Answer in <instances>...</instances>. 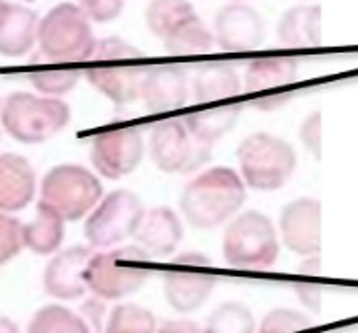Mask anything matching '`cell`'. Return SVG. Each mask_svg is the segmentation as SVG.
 Instances as JSON below:
<instances>
[{"label": "cell", "instance_id": "20", "mask_svg": "<svg viewBox=\"0 0 358 333\" xmlns=\"http://www.w3.org/2000/svg\"><path fill=\"white\" fill-rule=\"evenodd\" d=\"M37 14L34 10L6 4L0 6V53L6 57L26 55L37 37Z\"/></svg>", "mask_w": 358, "mask_h": 333}, {"label": "cell", "instance_id": "14", "mask_svg": "<svg viewBox=\"0 0 358 333\" xmlns=\"http://www.w3.org/2000/svg\"><path fill=\"white\" fill-rule=\"evenodd\" d=\"M265 39V20L250 4L234 2L220 8L215 20V41L224 51H253Z\"/></svg>", "mask_w": 358, "mask_h": 333}, {"label": "cell", "instance_id": "39", "mask_svg": "<svg viewBox=\"0 0 358 333\" xmlns=\"http://www.w3.org/2000/svg\"><path fill=\"white\" fill-rule=\"evenodd\" d=\"M0 6H2V2H0Z\"/></svg>", "mask_w": 358, "mask_h": 333}, {"label": "cell", "instance_id": "26", "mask_svg": "<svg viewBox=\"0 0 358 333\" xmlns=\"http://www.w3.org/2000/svg\"><path fill=\"white\" fill-rule=\"evenodd\" d=\"M31 66L27 71L29 82L36 86L37 90L47 96H61L71 92L78 80L82 72L74 66H66L63 63H55L45 59L43 55L37 53L31 59Z\"/></svg>", "mask_w": 358, "mask_h": 333}, {"label": "cell", "instance_id": "28", "mask_svg": "<svg viewBox=\"0 0 358 333\" xmlns=\"http://www.w3.org/2000/svg\"><path fill=\"white\" fill-rule=\"evenodd\" d=\"M156 318L138 304H119L111 310L103 333H156Z\"/></svg>", "mask_w": 358, "mask_h": 333}, {"label": "cell", "instance_id": "7", "mask_svg": "<svg viewBox=\"0 0 358 333\" xmlns=\"http://www.w3.org/2000/svg\"><path fill=\"white\" fill-rule=\"evenodd\" d=\"M222 255L236 269H267L278 257L277 230L257 211L240 215L226 228Z\"/></svg>", "mask_w": 358, "mask_h": 333}, {"label": "cell", "instance_id": "25", "mask_svg": "<svg viewBox=\"0 0 358 333\" xmlns=\"http://www.w3.org/2000/svg\"><path fill=\"white\" fill-rule=\"evenodd\" d=\"M63 218L39 201L36 220L24 226V246L37 255H49L59 250V246L63 243Z\"/></svg>", "mask_w": 358, "mask_h": 333}, {"label": "cell", "instance_id": "32", "mask_svg": "<svg viewBox=\"0 0 358 333\" xmlns=\"http://www.w3.org/2000/svg\"><path fill=\"white\" fill-rule=\"evenodd\" d=\"M80 8L94 22H111L123 12V2H84Z\"/></svg>", "mask_w": 358, "mask_h": 333}, {"label": "cell", "instance_id": "37", "mask_svg": "<svg viewBox=\"0 0 358 333\" xmlns=\"http://www.w3.org/2000/svg\"><path fill=\"white\" fill-rule=\"evenodd\" d=\"M0 333H20V330H18V325L14 324L12 320L0 316Z\"/></svg>", "mask_w": 358, "mask_h": 333}, {"label": "cell", "instance_id": "1", "mask_svg": "<svg viewBox=\"0 0 358 333\" xmlns=\"http://www.w3.org/2000/svg\"><path fill=\"white\" fill-rule=\"evenodd\" d=\"M245 183L232 168H213L187 183L181 193V211L195 228H216L242 207Z\"/></svg>", "mask_w": 358, "mask_h": 333}, {"label": "cell", "instance_id": "27", "mask_svg": "<svg viewBox=\"0 0 358 333\" xmlns=\"http://www.w3.org/2000/svg\"><path fill=\"white\" fill-rule=\"evenodd\" d=\"M27 333H92L84 318L57 304L43 306L27 325Z\"/></svg>", "mask_w": 358, "mask_h": 333}, {"label": "cell", "instance_id": "33", "mask_svg": "<svg viewBox=\"0 0 358 333\" xmlns=\"http://www.w3.org/2000/svg\"><path fill=\"white\" fill-rule=\"evenodd\" d=\"M320 131H322V115L320 113H313V115L306 119L302 131H300V136H302L304 144L317 158L322 154V135H320Z\"/></svg>", "mask_w": 358, "mask_h": 333}, {"label": "cell", "instance_id": "8", "mask_svg": "<svg viewBox=\"0 0 358 333\" xmlns=\"http://www.w3.org/2000/svg\"><path fill=\"white\" fill-rule=\"evenodd\" d=\"M146 26L176 55L206 53L215 36L189 2H152L146 12Z\"/></svg>", "mask_w": 358, "mask_h": 333}, {"label": "cell", "instance_id": "19", "mask_svg": "<svg viewBox=\"0 0 358 333\" xmlns=\"http://www.w3.org/2000/svg\"><path fill=\"white\" fill-rule=\"evenodd\" d=\"M134 238L148 255H168L181 242L183 226L171 208L156 207L144 215Z\"/></svg>", "mask_w": 358, "mask_h": 333}, {"label": "cell", "instance_id": "21", "mask_svg": "<svg viewBox=\"0 0 358 333\" xmlns=\"http://www.w3.org/2000/svg\"><path fill=\"white\" fill-rule=\"evenodd\" d=\"M277 34L285 45H317L322 41V10L317 6L290 8L278 22Z\"/></svg>", "mask_w": 358, "mask_h": 333}, {"label": "cell", "instance_id": "11", "mask_svg": "<svg viewBox=\"0 0 358 333\" xmlns=\"http://www.w3.org/2000/svg\"><path fill=\"white\" fill-rule=\"evenodd\" d=\"M143 201L127 190L109 193L88 216L84 234L92 248H111L136 234L144 218Z\"/></svg>", "mask_w": 358, "mask_h": 333}, {"label": "cell", "instance_id": "23", "mask_svg": "<svg viewBox=\"0 0 358 333\" xmlns=\"http://www.w3.org/2000/svg\"><path fill=\"white\" fill-rule=\"evenodd\" d=\"M298 61L292 57H265L251 61L245 71V92L257 94L287 86L296 80Z\"/></svg>", "mask_w": 358, "mask_h": 333}, {"label": "cell", "instance_id": "4", "mask_svg": "<svg viewBox=\"0 0 358 333\" xmlns=\"http://www.w3.org/2000/svg\"><path fill=\"white\" fill-rule=\"evenodd\" d=\"M150 255L141 246H127L92 255L84 281L94 297L117 300L129 297L143 287L150 269Z\"/></svg>", "mask_w": 358, "mask_h": 333}, {"label": "cell", "instance_id": "38", "mask_svg": "<svg viewBox=\"0 0 358 333\" xmlns=\"http://www.w3.org/2000/svg\"><path fill=\"white\" fill-rule=\"evenodd\" d=\"M308 333H315V332H308Z\"/></svg>", "mask_w": 358, "mask_h": 333}, {"label": "cell", "instance_id": "17", "mask_svg": "<svg viewBox=\"0 0 358 333\" xmlns=\"http://www.w3.org/2000/svg\"><path fill=\"white\" fill-rule=\"evenodd\" d=\"M92 255H94L92 248H86V246H74L57 253L45 269V290L51 297L61 298V300L80 298L88 288L84 281V273Z\"/></svg>", "mask_w": 358, "mask_h": 333}, {"label": "cell", "instance_id": "29", "mask_svg": "<svg viewBox=\"0 0 358 333\" xmlns=\"http://www.w3.org/2000/svg\"><path fill=\"white\" fill-rule=\"evenodd\" d=\"M205 333H255V320L250 308L240 302H228L216 308L206 320Z\"/></svg>", "mask_w": 358, "mask_h": 333}, {"label": "cell", "instance_id": "22", "mask_svg": "<svg viewBox=\"0 0 358 333\" xmlns=\"http://www.w3.org/2000/svg\"><path fill=\"white\" fill-rule=\"evenodd\" d=\"M242 88L238 72L226 63H206L193 78V99L208 104L224 98H234Z\"/></svg>", "mask_w": 358, "mask_h": 333}, {"label": "cell", "instance_id": "15", "mask_svg": "<svg viewBox=\"0 0 358 333\" xmlns=\"http://www.w3.org/2000/svg\"><path fill=\"white\" fill-rule=\"evenodd\" d=\"M280 232L290 252L313 255L322 248V205L313 199H298L280 213Z\"/></svg>", "mask_w": 358, "mask_h": 333}, {"label": "cell", "instance_id": "2", "mask_svg": "<svg viewBox=\"0 0 358 333\" xmlns=\"http://www.w3.org/2000/svg\"><path fill=\"white\" fill-rule=\"evenodd\" d=\"M144 53L138 47L119 37H106L98 41L92 55V64L86 69V80L108 96L117 106H125L141 98V84L148 66L138 64Z\"/></svg>", "mask_w": 358, "mask_h": 333}, {"label": "cell", "instance_id": "13", "mask_svg": "<svg viewBox=\"0 0 358 333\" xmlns=\"http://www.w3.org/2000/svg\"><path fill=\"white\" fill-rule=\"evenodd\" d=\"M144 154L143 133L138 127H119L101 131L92 141V164L109 180H119L141 164Z\"/></svg>", "mask_w": 358, "mask_h": 333}, {"label": "cell", "instance_id": "3", "mask_svg": "<svg viewBox=\"0 0 358 333\" xmlns=\"http://www.w3.org/2000/svg\"><path fill=\"white\" fill-rule=\"evenodd\" d=\"M39 53L55 63L90 61L98 41L94 39L90 18L76 4L55 6L37 27Z\"/></svg>", "mask_w": 358, "mask_h": 333}, {"label": "cell", "instance_id": "34", "mask_svg": "<svg viewBox=\"0 0 358 333\" xmlns=\"http://www.w3.org/2000/svg\"><path fill=\"white\" fill-rule=\"evenodd\" d=\"M103 302H101V298H92V300H88L86 304H84V308H82V312H84V322L88 324L90 332H99L103 333L106 332V327H103Z\"/></svg>", "mask_w": 358, "mask_h": 333}, {"label": "cell", "instance_id": "5", "mask_svg": "<svg viewBox=\"0 0 358 333\" xmlns=\"http://www.w3.org/2000/svg\"><path fill=\"white\" fill-rule=\"evenodd\" d=\"M71 119V108L63 99L37 98L27 92H14L2 106V125L16 141L45 143L61 133Z\"/></svg>", "mask_w": 358, "mask_h": 333}, {"label": "cell", "instance_id": "30", "mask_svg": "<svg viewBox=\"0 0 358 333\" xmlns=\"http://www.w3.org/2000/svg\"><path fill=\"white\" fill-rule=\"evenodd\" d=\"M310 330H313L312 320L288 308L271 310L259 325V333H304Z\"/></svg>", "mask_w": 358, "mask_h": 333}, {"label": "cell", "instance_id": "6", "mask_svg": "<svg viewBox=\"0 0 358 333\" xmlns=\"http://www.w3.org/2000/svg\"><path fill=\"white\" fill-rule=\"evenodd\" d=\"M238 162L243 181L251 190L275 191L280 190L294 173L296 153L278 136L255 133L243 139L238 146Z\"/></svg>", "mask_w": 358, "mask_h": 333}, {"label": "cell", "instance_id": "9", "mask_svg": "<svg viewBox=\"0 0 358 333\" xmlns=\"http://www.w3.org/2000/svg\"><path fill=\"white\" fill-rule=\"evenodd\" d=\"M103 187L86 168L63 164L49 171L41 181V203L51 207L63 220H80L98 205Z\"/></svg>", "mask_w": 358, "mask_h": 333}, {"label": "cell", "instance_id": "31", "mask_svg": "<svg viewBox=\"0 0 358 333\" xmlns=\"http://www.w3.org/2000/svg\"><path fill=\"white\" fill-rule=\"evenodd\" d=\"M24 248V226L20 220L0 213V267L16 257Z\"/></svg>", "mask_w": 358, "mask_h": 333}, {"label": "cell", "instance_id": "18", "mask_svg": "<svg viewBox=\"0 0 358 333\" xmlns=\"http://www.w3.org/2000/svg\"><path fill=\"white\" fill-rule=\"evenodd\" d=\"M36 193V171L24 156L0 154V211H20Z\"/></svg>", "mask_w": 358, "mask_h": 333}, {"label": "cell", "instance_id": "24", "mask_svg": "<svg viewBox=\"0 0 358 333\" xmlns=\"http://www.w3.org/2000/svg\"><path fill=\"white\" fill-rule=\"evenodd\" d=\"M238 118H240V106H220V108L191 113L183 121L191 136L199 144L213 148L220 136L232 131Z\"/></svg>", "mask_w": 358, "mask_h": 333}, {"label": "cell", "instance_id": "35", "mask_svg": "<svg viewBox=\"0 0 358 333\" xmlns=\"http://www.w3.org/2000/svg\"><path fill=\"white\" fill-rule=\"evenodd\" d=\"M156 333H205L199 327L195 322H187V320H171V322H164L158 327Z\"/></svg>", "mask_w": 358, "mask_h": 333}, {"label": "cell", "instance_id": "16", "mask_svg": "<svg viewBox=\"0 0 358 333\" xmlns=\"http://www.w3.org/2000/svg\"><path fill=\"white\" fill-rule=\"evenodd\" d=\"M189 78L187 72L176 64H154L146 69L141 98L152 113H166L183 108L187 104Z\"/></svg>", "mask_w": 358, "mask_h": 333}, {"label": "cell", "instance_id": "36", "mask_svg": "<svg viewBox=\"0 0 358 333\" xmlns=\"http://www.w3.org/2000/svg\"><path fill=\"white\" fill-rule=\"evenodd\" d=\"M292 98L290 94H277V96H263L259 99H253V106L257 109H263V111H271L273 108H278V106H282L285 101Z\"/></svg>", "mask_w": 358, "mask_h": 333}, {"label": "cell", "instance_id": "10", "mask_svg": "<svg viewBox=\"0 0 358 333\" xmlns=\"http://www.w3.org/2000/svg\"><path fill=\"white\" fill-rule=\"evenodd\" d=\"M216 275L208 257L199 252L179 253L164 271V295L178 312H193L205 304L216 287Z\"/></svg>", "mask_w": 358, "mask_h": 333}, {"label": "cell", "instance_id": "12", "mask_svg": "<svg viewBox=\"0 0 358 333\" xmlns=\"http://www.w3.org/2000/svg\"><path fill=\"white\" fill-rule=\"evenodd\" d=\"M210 150L191 136L183 119H166L150 135V158L166 173L195 171L210 158Z\"/></svg>", "mask_w": 358, "mask_h": 333}]
</instances>
